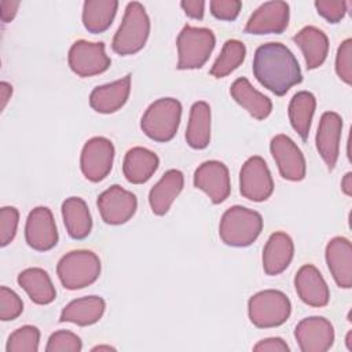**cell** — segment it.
I'll use <instances>...</instances> for the list:
<instances>
[{
    "mask_svg": "<svg viewBox=\"0 0 352 352\" xmlns=\"http://www.w3.org/2000/svg\"><path fill=\"white\" fill-rule=\"evenodd\" d=\"M256 80L276 96H283L302 81V73L294 54L282 43L261 44L253 56Z\"/></svg>",
    "mask_w": 352,
    "mask_h": 352,
    "instance_id": "obj_1",
    "label": "cell"
},
{
    "mask_svg": "<svg viewBox=\"0 0 352 352\" xmlns=\"http://www.w3.org/2000/svg\"><path fill=\"white\" fill-rule=\"evenodd\" d=\"M263 230V217L258 212L234 205L228 208L220 220V239L234 248H245L252 245Z\"/></svg>",
    "mask_w": 352,
    "mask_h": 352,
    "instance_id": "obj_2",
    "label": "cell"
},
{
    "mask_svg": "<svg viewBox=\"0 0 352 352\" xmlns=\"http://www.w3.org/2000/svg\"><path fill=\"white\" fill-rule=\"evenodd\" d=\"M150 34V18L139 1H131L125 7L122 22L116 32L111 48L118 55H133L139 52Z\"/></svg>",
    "mask_w": 352,
    "mask_h": 352,
    "instance_id": "obj_3",
    "label": "cell"
},
{
    "mask_svg": "<svg viewBox=\"0 0 352 352\" xmlns=\"http://www.w3.org/2000/svg\"><path fill=\"white\" fill-rule=\"evenodd\" d=\"M182 120V103L175 98H161L153 102L142 116L140 128L154 142L172 140Z\"/></svg>",
    "mask_w": 352,
    "mask_h": 352,
    "instance_id": "obj_4",
    "label": "cell"
},
{
    "mask_svg": "<svg viewBox=\"0 0 352 352\" xmlns=\"http://www.w3.org/2000/svg\"><path fill=\"white\" fill-rule=\"evenodd\" d=\"M100 270L99 257L85 249L66 253L56 265L58 278L67 290H78L92 285L99 278Z\"/></svg>",
    "mask_w": 352,
    "mask_h": 352,
    "instance_id": "obj_5",
    "label": "cell"
},
{
    "mask_svg": "<svg viewBox=\"0 0 352 352\" xmlns=\"http://www.w3.org/2000/svg\"><path fill=\"white\" fill-rule=\"evenodd\" d=\"M216 44L213 32L208 28L186 25L176 40L179 70L201 69L209 59Z\"/></svg>",
    "mask_w": 352,
    "mask_h": 352,
    "instance_id": "obj_6",
    "label": "cell"
},
{
    "mask_svg": "<svg viewBox=\"0 0 352 352\" xmlns=\"http://www.w3.org/2000/svg\"><path fill=\"white\" fill-rule=\"evenodd\" d=\"M248 314L250 322L258 329L278 327L289 319L292 302L283 292L267 289L249 298Z\"/></svg>",
    "mask_w": 352,
    "mask_h": 352,
    "instance_id": "obj_7",
    "label": "cell"
},
{
    "mask_svg": "<svg viewBox=\"0 0 352 352\" xmlns=\"http://www.w3.org/2000/svg\"><path fill=\"white\" fill-rule=\"evenodd\" d=\"M114 160V146L104 136L88 139L81 150L80 168L87 180L102 182L111 170Z\"/></svg>",
    "mask_w": 352,
    "mask_h": 352,
    "instance_id": "obj_8",
    "label": "cell"
},
{
    "mask_svg": "<svg viewBox=\"0 0 352 352\" xmlns=\"http://www.w3.org/2000/svg\"><path fill=\"white\" fill-rule=\"evenodd\" d=\"M67 63L72 72L78 77H92L104 73L110 67L111 60L106 55L104 44L102 41L91 43L87 40H77L69 50Z\"/></svg>",
    "mask_w": 352,
    "mask_h": 352,
    "instance_id": "obj_9",
    "label": "cell"
},
{
    "mask_svg": "<svg viewBox=\"0 0 352 352\" xmlns=\"http://www.w3.org/2000/svg\"><path fill=\"white\" fill-rule=\"evenodd\" d=\"M239 191L253 202H263L274 192V180L265 161L253 155L245 161L239 172Z\"/></svg>",
    "mask_w": 352,
    "mask_h": 352,
    "instance_id": "obj_10",
    "label": "cell"
},
{
    "mask_svg": "<svg viewBox=\"0 0 352 352\" xmlns=\"http://www.w3.org/2000/svg\"><path fill=\"white\" fill-rule=\"evenodd\" d=\"M102 220L110 226H120L126 223L136 213V195L118 184L110 186L104 190L96 201Z\"/></svg>",
    "mask_w": 352,
    "mask_h": 352,
    "instance_id": "obj_11",
    "label": "cell"
},
{
    "mask_svg": "<svg viewBox=\"0 0 352 352\" xmlns=\"http://www.w3.org/2000/svg\"><path fill=\"white\" fill-rule=\"evenodd\" d=\"M25 239L37 252H47L56 246L59 235L50 208L36 206L30 210L25 226Z\"/></svg>",
    "mask_w": 352,
    "mask_h": 352,
    "instance_id": "obj_12",
    "label": "cell"
},
{
    "mask_svg": "<svg viewBox=\"0 0 352 352\" xmlns=\"http://www.w3.org/2000/svg\"><path fill=\"white\" fill-rule=\"evenodd\" d=\"M294 337L302 352H326L334 344V327L323 316H308L297 323Z\"/></svg>",
    "mask_w": 352,
    "mask_h": 352,
    "instance_id": "obj_13",
    "label": "cell"
},
{
    "mask_svg": "<svg viewBox=\"0 0 352 352\" xmlns=\"http://www.w3.org/2000/svg\"><path fill=\"white\" fill-rule=\"evenodd\" d=\"M194 186L202 190L213 204L224 202L231 192L228 168L217 160L202 162L194 172Z\"/></svg>",
    "mask_w": 352,
    "mask_h": 352,
    "instance_id": "obj_14",
    "label": "cell"
},
{
    "mask_svg": "<svg viewBox=\"0 0 352 352\" xmlns=\"http://www.w3.org/2000/svg\"><path fill=\"white\" fill-rule=\"evenodd\" d=\"M270 150L283 179L300 182L305 177V158L298 146L287 135L279 133L274 136L270 143Z\"/></svg>",
    "mask_w": 352,
    "mask_h": 352,
    "instance_id": "obj_15",
    "label": "cell"
},
{
    "mask_svg": "<svg viewBox=\"0 0 352 352\" xmlns=\"http://www.w3.org/2000/svg\"><path fill=\"white\" fill-rule=\"evenodd\" d=\"M289 4L286 1L263 3L248 19L245 32L250 34H280L289 26Z\"/></svg>",
    "mask_w": 352,
    "mask_h": 352,
    "instance_id": "obj_16",
    "label": "cell"
},
{
    "mask_svg": "<svg viewBox=\"0 0 352 352\" xmlns=\"http://www.w3.org/2000/svg\"><path fill=\"white\" fill-rule=\"evenodd\" d=\"M342 132V118L336 111H326L322 114L318 132H316V148L327 165L329 170H333L338 154H340V139Z\"/></svg>",
    "mask_w": 352,
    "mask_h": 352,
    "instance_id": "obj_17",
    "label": "cell"
},
{
    "mask_svg": "<svg viewBox=\"0 0 352 352\" xmlns=\"http://www.w3.org/2000/svg\"><path fill=\"white\" fill-rule=\"evenodd\" d=\"M294 287L302 302L311 307H326L330 300V290L319 270L312 264L300 267L294 276Z\"/></svg>",
    "mask_w": 352,
    "mask_h": 352,
    "instance_id": "obj_18",
    "label": "cell"
},
{
    "mask_svg": "<svg viewBox=\"0 0 352 352\" xmlns=\"http://www.w3.org/2000/svg\"><path fill=\"white\" fill-rule=\"evenodd\" d=\"M326 263L338 287H352V245L344 236H334L326 245Z\"/></svg>",
    "mask_w": 352,
    "mask_h": 352,
    "instance_id": "obj_19",
    "label": "cell"
},
{
    "mask_svg": "<svg viewBox=\"0 0 352 352\" xmlns=\"http://www.w3.org/2000/svg\"><path fill=\"white\" fill-rule=\"evenodd\" d=\"M131 92V74L113 81L110 84L99 85L92 89L89 95V106L102 114H111L120 110L128 100Z\"/></svg>",
    "mask_w": 352,
    "mask_h": 352,
    "instance_id": "obj_20",
    "label": "cell"
},
{
    "mask_svg": "<svg viewBox=\"0 0 352 352\" xmlns=\"http://www.w3.org/2000/svg\"><path fill=\"white\" fill-rule=\"evenodd\" d=\"M294 256L293 239L282 231L271 234L263 249V268L267 275L282 274L292 263Z\"/></svg>",
    "mask_w": 352,
    "mask_h": 352,
    "instance_id": "obj_21",
    "label": "cell"
},
{
    "mask_svg": "<svg viewBox=\"0 0 352 352\" xmlns=\"http://www.w3.org/2000/svg\"><path fill=\"white\" fill-rule=\"evenodd\" d=\"M183 186L184 176L179 169L166 170L148 192L151 212L157 216H164L170 209L176 197L182 192Z\"/></svg>",
    "mask_w": 352,
    "mask_h": 352,
    "instance_id": "obj_22",
    "label": "cell"
},
{
    "mask_svg": "<svg viewBox=\"0 0 352 352\" xmlns=\"http://www.w3.org/2000/svg\"><path fill=\"white\" fill-rule=\"evenodd\" d=\"M294 44L301 50L308 70L322 66L329 54V38L316 26H305L293 36Z\"/></svg>",
    "mask_w": 352,
    "mask_h": 352,
    "instance_id": "obj_23",
    "label": "cell"
},
{
    "mask_svg": "<svg viewBox=\"0 0 352 352\" xmlns=\"http://www.w3.org/2000/svg\"><path fill=\"white\" fill-rule=\"evenodd\" d=\"M160 165L158 155L146 147H132L126 151L122 162L125 179L132 184H143L151 179Z\"/></svg>",
    "mask_w": 352,
    "mask_h": 352,
    "instance_id": "obj_24",
    "label": "cell"
},
{
    "mask_svg": "<svg viewBox=\"0 0 352 352\" xmlns=\"http://www.w3.org/2000/svg\"><path fill=\"white\" fill-rule=\"evenodd\" d=\"M230 94L232 99L256 120H264L272 111L271 99L258 92L245 77H239L231 84Z\"/></svg>",
    "mask_w": 352,
    "mask_h": 352,
    "instance_id": "obj_25",
    "label": "cell"
},
{
    "mask_svg": "<svg viewBox=\"0 0 352 352\" xmlns=\"http://www.w3.org/2000/svg\"><path fill=\"white\" fill-rule=\"evenodd\" d=\"M106 302L99 296H85L70 301L60 312L59 322H70L77 326H91L100 320Z\"/></svg>",
    "mask_w": 352,
    "mask_h": 352,
    "instance_id": "obj_26",
    "label": "cell"
},
{
    "mask_svg": "<svg viewBox=\"0 0 352 352\" xmlns=\"http://www.w3.org/2000/svg\"><path fill=\"white\" fill-rule=\"evenodd\" d=\"M16 280L34 304L47 305L51 304L56 297V290L52 285V280L48 272L43 268H26L19 272Z\"/></svg>",
    "mask_w": 352,
    "mask_h": 352,
    "instance_id": "obj_27",
    "label": "cell"
},
{
    "mask_svg": "<svg viewBox=\"0 0 352 352\" xmlns=\"http://www.w3.org/2000/svg\"><path fill=\"white\" fill-rule=\"evenodd\" d=\"M62 217L66 231L73 239H84L91 234L92 217L85 201L80 197H69L62 204Z\"/></svg>",
    "mask_w": 352,
    "mask_h": 352,
    "instance_id": "obj_28",
    "label": "cell"
},
{
    "mask_svg": "<svg viewBox=\"0 0 352 352\" xmlns=\"http://www.w3.org/2000/svg\"><path fill=\"white\" fill-rule=\"evenodd\" d=\"M186 140L195 150L206 148L210 142V107L204 100L195 102L190 109Z\"/></svg>",
    "mask_w": 352,
    "mask_h": 352,
    "instance_id": "obj_29",
    "label": "cell"
},
{
    "mask_svg": "<svg viewBox=\"0 0 352 352\" xmlns=\"http://www.w3.org/2000/svg\"><path fill=\"white\" fill-rule=\"evenodd\" d=\"M118 8L117 0H87L82 4V25L89 33H102L110 28Z\"/></svg>",
    "mask_w": 352,
    "mask_h": 352,
    "instance_id": "obj_30",
    "label": "cell"
},
{
    "mask_svg": "<svg viewBox=\"0 0 352 352\" xmlns=\"http://www.w3.org/2000/svg\"><path fill=\"white\" fill-rule=\"evenodd\" d=\"M316 99L312 92L300 91L293 95L289 103V120L293 129L302 140H307L311 129V121L315 113Z\"/></svg>",
    "mask_w": 352,
    "mask_h": 352,
    "instance_id": "obj_31",
    "label": "cell"
},
{
    "mask_svg": "<svg viewBox=\"0 0 352 352\" xmlns=\"http://www.w3.org/2000/svg\"><path fill=\"white\" fill-rule=\"evenodd\" d=\"M246 56V47L242 41L230 38L223 44L221 52L214 60L212 69H210V76L216 78H223L228 74H231L235 69H238Z\"/></svg>",
    "mask_w": 352,
    "mask_h": 352,
    "instance_id": "obj_32",
    "label": "cell"
},
{
    "mask_svg": "<svg viewBox=\"0 0 352 352\" xmlns=\"http://www.w3.org/2000/svg\"><path fill=\"white\" fill-rule=\"evenodd\" d=\"M40 344V330L36 326L25 324L8 337L7 352H37Z\"/></svg>",
    "mask_w": 352,
    "mask_h": 352,
    "instance_id": "obj_33",
    "label": "cell"
},
{
    "mask_svg": "<svg viewBox=\"0 0 352 352\" xmlns=\"http://www.w3.org/2000/svg\"><path fill=\"white\" fill-rule=\"evenodd\" d=\"M82 349L81 338L69 330H58L48 338L47 352H80Z\"/></svg>",
    "mask_w": 352,
    "mask_h": 352,
    "instance_id": "obj_34",
    "label": "cell"
},
{
    "mask_svg": "<svg viewBox=\"0 0 352 352\" xmlns=\"http://www.w3.org/2000/svg\"><path fill=\"white\" fill-rule=\"evenodd\" d=\"M23 311L21 297L7 286L0 287V319L3 322L16 319Z\"/></svg>",
    "mask_w": 352,
    "mask_h": 352,
    "instance_id": "obj_35",
    "label": "cell"
},
{
    "mask_svg": "<svg viewBox=\"0 0 352 352\" xmlns=\"http://www.w3.org/2000/svg\"><path fill=\"white\" fill-rule=\"evenodd\" d=\"M19 223V212L14 206H3L0 209V246L12 242Z\"/></svg>",
    "mask_w": 352,
    "mask_h": 352,
    "instance_id": "obj_36",
    "label": "cell"
},
{
    "mask_svg": "<svg viewBox=\"0 0 352 352\" xmlns=\"http://www.w3.org/2000/svg\"><path fill=\"white\" fill-rule=\"evenodd\" d=\"M336 73L348 85L352 84V40H344L336 55Z\"/></svg>",
    "mask_w": 352,
    "mask_h": 352,
    "instance_id": "obj_37",
    "label": "cell"
},
{
    "mask_svg": "<svg viewBox=\"0 0 352 352\" xmlns=\"http://www.w3.org/2000/svg\"><path fill=\"white\" fill-rule=\"evenodd\" d=\"M315 8L320 16H323L330 23L340 22L346 12V1L341 0H316Z\"/></svg>",
    "mask_w": 352,
    "mask_h": 352,
    "instance_id": "obj_38",
    "label": "cell"
},
{
    "mask_svg": "<svg viewBox=\"0 0 352 352\" xmlns=\"http://www.w3.org/2000/svg\"><path fill=\"white\" fill-rule=\"evenodd\" d=\"M210 12L220 21H234L239 15L242 1L239 0H212L209 3Z\"/></svg>",
    "mask_w": 352,
    "mask_h": 352,
    "instance_id": "obj_39",
    "label": "cell"
},
{
    "mask_svg": "<svg viewBox=\"0 0 352 352\" xmlns=\"http://www.w3.org/2000/svg\"><path fill=\"white\" fill-rule=\"evenodd\" d=\"M253 351L256 352H289L290 348L280 337H270L258 341Z\"/></svg>",
    "mask_w": 352,
    "mask_h": 352,
    "instance_id": "obj_40",
    "label": "cell"
},
{
    "mask_svg": "<svg viewBox=\"0 0 352 352\" xmlns=\"http://www.w3.org/2000/svg\"><path fill=\"white\" fill-rule=\"evenodd\" d=\"M180 7L186 12V15L192 19L204 18V12H205V1L204 0H183V1H180Z\"/></svg>",
    "mask_w": 352,
    "mask_h": 352,
    "instance_id": "obj_41",
    "label": "cell"
},
{
    "mask_svg": "<svg viewBox=\"0 0 352 352\" xmlns=\"http://www.w3.org/2000/svg\"><path fill=\"white\" fill-rule=\"evenodd\" d=\"M19 4L21 3L18 0H1L0 1V19H1V22H4V23L11 22L14 19V16L16 15Z\"/></svg>",
    "mask_w": 352,
    "mask_h": 352,
    "instance_id": "obj_42",
    "label": "cell"
},
{
    "mask_svg": "<svg viewBox=\"0 0 352 352\" xmlns=\"http://www.w3.org/2000/svg\"><path fill=\"white\" fill-rule=\"evenodd\" d=\"M12 95V87L7 81L0 82V98H1V110L6 109L8 100L11 99Z\"/></svg>",
    "mask_w": 352,
    "mask_h": 352,
    "instance_id": "obj_43",
    "label": "cell"
},
{
    "mask_svg": "<svg viewBox=\"0 0 352 352\" xmlns=\"http://www.w3.org/2000/svg\"><path fill=\"white\" fill-rule=\"evenodd\" d=\"M341 190L344 191L345 195H348V197L352 195V173L351 172H348L344 176V179L341 182Z\"/></svg>",
    "mask_w": 352,
    "mask_h": 352,
    "instance_id": "obj_44",
    "label": "cell"
},
{
    "mask_svg": "<svg viewBox=\"0 0 352 352\" xmlns=\"http://www.w3.org/2000/svg\"><path fill=\"white\" fill-rule=\"evenodd\" d=\"M92 351H116V348L110 346V345H98V346H94Z\"/></svg>",
    "mask_w": 352,
    "mask_h": 352,
    "instance_id": "obj_45",
    "label": "cell"
},
{
    "mask_svg": "<svg viewBox=\"0 0 352 352\" xmlns=\"http://www.w3.org/2000/svg\"><path fill=\"white\" fill-rule=\"evenodd\" d=\"M351 338H352V331H348L345 341H346V348H348L349 351H352V341H351Z\"/></svg>",
    "mask_w": 352,
    "mask_h": 352,
    "instance_id": "obj_46",
    "label": "cell"
}]
</instances>
